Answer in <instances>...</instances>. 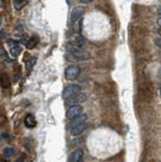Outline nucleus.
<instances>
[{
	"mask_svg": "<svg viewBox=\"0 0 161 162\" xmlns=\"http://www.w3.org/2000/svg\"><path fill=\"white\" fill-rule=\"evenodd\" d=\"M66 49H67L68 53L71 54L76 60H87V59H89L88 53H86L85 51H82L79 47L75 45L67 44V45H66Z\"/></svg>",
	"mask_w": 161,
	"mask_h": 162,
	"instance_id": "f257e3e1",
	"label": "nucleus"
},
{
	"mask_svg": "<svg viewBox=\"0 0 161 162\" xmlns=\"http://www.w3.org/2000/svg\"><path fill=\"white\" fill-rule=\"evenodd\" d=\"M80 90H81L80 86L76 85V84H70V85H68L64 89L63 98L64 99H69V98H71L73 96H75V95H77L80 92Z\"/></svg>",
	"mask_w": 161,
	"mask_h": 162,
	"instance_id": "f03ea898",
	"label": "nucleus"
},
{
	"mask_svg": "<svg viewBox=\"0 0 161 162\" xmlns=\"http://www.w3.org/2000/svg\"><path fill=\"white\" fill-rule=\"evenodd\" d=\"M81 112H82V106L79 104H74L69 108L67 113H66V117H67V119L69 120H73L75 119L76 117L80 116Z\"/></svg>",
	"mask_w": 161,
	"mask_h": 162,
	"instance_id": "7ed1b4c3",
	"label": "nucleus"
},
{
	"mask_svg": "<svg viewBox=\"0 0 161 162\" xmlns=\"http://www.w3.org/2000/svg\"><path fill=\"white\" fill-rule=\"evenodd\" d=\"M80 73V68L77 67V66H69V67L66 69L65 71V77L67 78L68 80H73V79H76L77 76L79 75Z\"/></svg>",
	"mask_w": 161,
	"mask_h": 162,
	"instance_id": "20e7f679",
	"label": "nucleus"
},
{
	"mask_svg": "<svg viewBox=\"0 0 161 162\" xmlns=\"http://www.w3.org/2000/svg\"><path fill=\"white\" fill-rule=\"evenodd\" d=\"M84 11H85L84 7H82V6H76L75 8L72 10V12H71V16H70L71 23L74 24L76 21H77L79 18L83 15Z\"/></svg>",
	"mask_w": 161,
	"mask_h": 162,
	"instance_id": "39448f33",
	"label": "nucleus"
},
{
	"mask_svg": "<svg viewBox=\"0 0 161 162\" xmlns=\"http://www.w3.org/2000/svg\"><path fill=\"white\" fill-rule=\"evenodd\" d=\"M82 157H83V151L81 149H78L70 154L68 162H79L82 159Z\"/></svg>",
	"mask_w": 161,
	"mask_h": 162,
	"instance_id": "423d86ee",
	"label": "nucleus"
},
{
	"mask_svg": "<svg viewBox=\"0 0 161 162\" xmlns=\"http://www.w3.org/2000/svg\"><path fill=\"white\" fill-rule=\"evenodd\" d=\"M24 125H25V127H28V128H35L36 126V121L35 119V117L32 115V113H28V115L25 116L24 117Z\"/></svg>",
	"mask_w": 161,
	"mask_h": 162,
	"instance_id": "0eeeda50",
	"label": "nucleus"
},
{
	"mask_svg": "<svg viewBox=\"0 0 161 162\" xmlns=\"http://www.w3.org/2000/svg\"><path fill=\"white\" fill-rule=\"evenodd\" d=\"M87 128V125L85 123H82V124H79L77 126L73 127L72 130H71V134L73 136H79L80 134H82L84 130Z\"/></svg>",
	"mask_w": 161,
	"mask_h": 162,
	"instance_id": "6e6552de",
	"label": "nucleus"
},
{
	"mask_svg": "<svg viewBox=\"0 0 161 162\" xmlns=\"http://www.w3.org/2000/svg\"><path fill=\"white\" fill-rule=\"evenodd\" d=\"M0 83H1V86L3 88H8L10 86V80H9V76L6 74V73H3L1 75V78H0Z\"/></svg>",
	"mask_w": 161,
	"mask_h": 162,
	"instance_id": "1a4fd4ad",
	"label": "nucleus"
},
{
	"mask_svg": "<svg viewBox=\"0 0 161 162\" xmlns=\"http://www.w3.org/2000/svg\"><path fill=\"white\" fill-rule=\"evenodd\" d=\"M86 119H87V116H86V115H82V116H78V117H76L75 119H73L72 127L77 126V125H79V124L85 123Z\"/></svg>",
	"mask_w": 161,
	"mask_h": 162,
	"instance_id": "9d476101",
	"label": "nucleus"
},
{
	"mask_svg": "<svg viewBox=\"0 0 161 162\" xmlns=\"http://www.w3.org/2000/svg\"><path fill=\"white\" fill-rule=\"evenodd\" d=\"M20 53H21V48L17 45L13 46L11 49H10V55H11L13 58H17L20 55Z\"/></svg>",
	"mask_w": 161,
	"mask_h": 162,
	"instance_id": "9b49d317",
	"label": "nucleus"
},
{
	"mask_svg": "<svg viewBox=\"0 0 161 162\" xmlns=\"http://www.w3.org/2000/svg\"><path fill=\"white\" fill-rule=\"evenodd\" d=\"M36 43H38V39L36 38H31V39H28L27 40V43H25V47H27L28 49L32 50L36 47Z\"/></svg>",
	"mask_w": 161,
	"mask_h": 162,
	"instance_id": "f8f14e48",
	"label": "nucleus"
},
{
	"mask_svg": "<svg viewBox=\"0 0 161 162\" xmlns=\"http://www.w3.org/2000/svg\"><path fill=\"white\" fill-rule=\"evenodd\" d=\"M14 154H15V150H14L12 147H6V148H4V150H3V155L7 158L12 157Z\"/></svg>",
	"mask_w": 161,
	"mask_h": 162,
	"instance_id": "ddd939ff",
	"label": "nucleus"
},
{
	"mask_svg": "<svg viewBox=\"0 0 161 162\" xmlns=\"http://www.w3.org/2000/svg\"><path fill=\"white\" fill-rule=\"evenodd\" d=\"M36 62V58H31V59H28V61H25V68H27V70L31 71L32 68L35 66Z\"/></svg>",
	"mask_w": 161,
	"mask_h": 162,
	"instance_id": "4468645a",
	"label": "nucleus"
},
{
	"mask_svg": "<svg viewBox=\"0 0 161 162\" xmlns=\"http://www.w3.org/2000/svg\"><path fill=\"white\" fill-rule=\"evenodd\" d=\"M27 0H15L14 1V7H15L16 10H20L23 7L27 4Z\"/></svg>",
	"mask_w": 161,
	"mask_h": 162,
	"instance_id": "2eb2a0df",
	"label": "nucleus"
},
{
	"mask_svg": "<svg viewBox=\"0 0 161 162\" xmlns=\"http://www.w3.org/2000/svg\"><path fill=\"white\" fill-rule=\"evenodd\" d=\"M86 98H87V96H86L85 93H80L77 95V97L75 98V100L77 101L78 104H81V102H84L86 100Z\"/></svg>",
	"mask_w": 161,
	"mask_h": 162,
	"instance_id": "dca6fc26",
	"label": "nucleus"
},
{
	"mask_svg": "<svg viewBox=\"0 0 161 162\" xmlns=\"http://www.w3.org/2000/svg\"><path fill=\"white\" fill-rule=\"evenodd\" d=\"M85 45V39L82 38V36H79V38L76 40V45L75 46H77V47H82Z\"/></svg>",
	"mask_w": 161,
	"mask_h": 162,
	"instance_id": "f3484780",
	"label": "nucleus"
},
{
	"mask_svg": "<svg viewBox=\"0 0 161 162\" xmlns=\"http://www.w3.org/2000/svg\"><path fill=\"white\" fill-rule=\"evenodd\" d=\"M24 159H25V154H21L20 157L16 160V162H23Z\"/></svg>",
	"mask_w": 161,
	"mask_h": 162,
	"instance_id": "a211bd4d",
	"label": "nucleus"
},
{
	"mask_svg": "<svg viewBox=\"0 0 161 162\" xmlns=\"http://www.w3.org/2000/svg\"><path fill=\"white\" fill-rule=\"evenodd\" d=\"M3 4H4V6H7V4L9 3V0H2Z\"/></svg>",
	"mask_w": 161,
	"mask_h": 162,
	"instance_id": "6ab92c4d",
	"label": "nucleus"
},
{
	"mask_svg": "<svg viewBox=\"0 0 161 162\" xmlns=\"http://www.w3.org/2000/svg\"><path fill=\"white\" fill-rule=\"evenodd\" d=\"M82 3H89V2H91L92 0H80Z\"/></svg>",
	"mask_w": 161,
	"mask_h": 162,
	"instance_id": "aec40b11",
	"label": "nucleus"
},
{
	"mask_svg": "<svg viewBox=\"0 0 161 162\" xmlns=\"http://www.w3.org/2000/svg\"><path fill=\"white\" fill-rule=\"evenodd\" d=\"M2 36H3V32H0V39H1Z\"/></svg>",
	"mask_w": 161,
	"mask_h": 162,
	"instance_id": "412c9836",
	"label": "nucleus"
},
{
	"mask_svg": "<svg viewBox=\"0 0 161 162\" xmlns=\"http://www.w3.org/2000/svg\"><path fill=\"white\" fill-rule=\"evenodd\" d=\"M0 162H3V160H1V158H0Z\"/></svg>",
	"mask_w": 161,
	"mask_h": 162,
	"instance_id": "4be33fe9",
	"label": "nucleus"
}]
</instances>
